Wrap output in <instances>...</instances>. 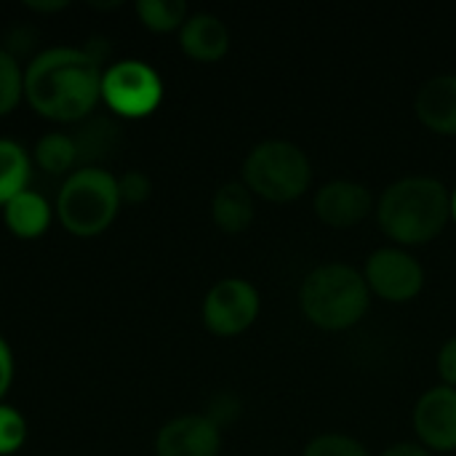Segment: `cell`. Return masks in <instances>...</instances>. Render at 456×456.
Here are the masks:
<instances>
[{
	"label": "cell",
	"instance_id": "6da1fadb",
	"mask_svg": "<svg viewBox=\"0 0 456 456\" xmlns=\"http://www.w3.org/2000/svg\"><path fill=\"white\" fill-rule=\"evenodd\" d=\"M102 75L104 67L83 48H45L24 67V99L45 120L77 123L102 102Z\"/></svg>",
	"mask_w": 456,
	"mask_h": 456
},
{
	"label": "cell",
	"instance_id": "7a4b0ae2",
	"mask_svg": "<svg viewBox=\"0 0 456 456\" xmlns=\"http://www.w3.org/2000/svg\"><path fill=\"white\" fill-rule=\"evenodd\" d=\"M382 230L403 243L419 246L441 235L452 216V195L433 176H406L393 182L377 206Z\"/></svg>",
	"mask_w": 456,
	"mask_h": 456
},
{
	"label": "cell",
	"instance_id": "3957f363",
	"mask_svg": "<svg viewBox=\"0 0 456 456\" xmlns=\"http://www.w3.org/2000/svg\"><path fill=\"white\" fill-rule=\"evenodd\" d=\"M369 283L347 265L315 267L299 291L302 310L310 323L326 331H345L355 326L369 310Z\"/></svg>",
	"mask_w": 456,
	"mask_h": 456
},
{
	"label": "cell",
	"instance_id": "277c9868",
	"mask_svg": "<svg viewBox=\"0 0 456 456\" xmlns=\"http://www.w3.org/2000/svg\"><path fill=\"white\" fill-rule=\"evenodd\" d=\"M118 179L104 168H77L59 190L56 216L61 227L75 238L102 235L120 211Z\"/></svg>",
	"mask_w": 456,
	"mask_h": 456
},
{
	"label": "cell",
	"instance_id": "5b68a950",
	"mask_svg": "<svg viewBox=\"0 0 456 456\" xmlns=\"http://www.w3.org/2000/svg\"><path fill=\"white\" fill-rule=\"evenodd\" d=\"M313 166L294 142L267 139L243 160V184L273 203H289L307 192Z\"/></svg>",
	"mask_w": 456,
	"mask_h": 456
},
{
	"label": "cell",
	"instance_id": "8992f818",
	"mask_svg": "<svg viewBox=\"0 0 456 456\" xmlns=\"http://www.w3.org/2000/svg\"><path fill=\"white\" fill-rule=\"evenodd\" d=\"M102 102L120 118H147L163 102V80L147 61H115L102 75Z\"/></svg>",
	"mask_w": 456,
	"mask_h": 456
},
{
	"label": "cell",
	"instance_id": "52a82bcc",
	"mask_svg": "<svg viewBox=\"0 0 456 456\" xmlns=\"http://www.w3.org/2000/svg\"><path fill=\"white\" fill-rule=\"evenodd\" d=\"M259 315V294L243 278L219 281L203 299V323L216 337L243 334Z\"/></svg>",
	"mask_w": 456,
	"mask_h": 456
},
{
	"label": "cell",
	"instance_id": "ba28073f",
	"mask_svg": "<svg viewBox=\"0 0 456 456\" xmlns=\"http://www.w3.org/2000/svg\"><path fill=\"white\" fill-rule=\"evenodd\" d=\"M369 291L387 302H409L425 286L422 265L401 248H379L369 256L363 273Z\"/></svg>",
	"mask_w": 456,
	"mask_h": 456
},
{
	"label": "cell",
	"instance_id": "9c48e42d",
	"mask_svg": "<svg viewBox=\"0 0 456 456\" xmlns=\"http://www.w3.org/2000/svg\"><path fill=\"white\" fill-rule=\"evenodd\" d=\"M222 430L206 414H184L166 422L155 438L158 456H219Z\"/></svg>",
	"mask_w": 456,
	"mask_h": 456
},
{
	"label": "cell",
	"instance_id": "30bf717a",
	"mask_svg": "<svg viewBox=\"0 0 456 456\" xmlns=\"http://www.w3.org/2000/svg\"><path fill=\"white\" fill-rule=\"evenodd\" d=\"M417 436L428 449L454 452L456 449V390L433 387L428 390L414 409Z\"/></svg>",
	"mask_w": 456,
	"mask_h": 456
},
{
	"label": "cell",
	"instance_id": "8fae6325",
	"mask_svg": "<svg viewBox=\"0 0 456 456\" xmlns=\"http://www.w3.org/2000/svg\"><path fill=\"white\" fill-rule=\"evenodd\" d=\"M371 206H374L371 192L363 184L350 182V179L329 182L315 195V214L321 216V222L331 227H353L363 222Z\"/></svg>",
	"mask_w": 456,
	"mask_h": 456
},
{
	"label": "cell",
	"instance_id": "7c38bea8",
	"mask_svg": "<svg viewBox=\"0 0 456 456\" xmlns=\"http://www.w3.org/2000/svg\"><path fill=\"white\" fill-rule=\"evenodd\" d=\"M182 51L195 61H219L230 48V32L214 13H192L179 29Z\"/></svg>",
	"mask_w": 456,
	"mask_h": 456
},
{
	"label": "cell",
	"instance_id": "4fadbf2b",
	"mask_svg": "<svg viewBox=\"0 0 456 456\" xmlns=\"http://www.w3.org/2000/svg\"><path fill=\"white\" fill-rule=\"evenodd\" d=\"M414 110L436 134H456V75L428 80L417 94Z\"/></svg>",
	"mask_w": 456,
	"mask_h": 456
},
{
	"label": "cell",
	"instance_id": "5bb4252c",
	"mask_svg": "<svg viewBox=\"0 0 456 456\" xmlns=\"http://www.w3.org/2000/svg\"><path fill=\"white\" fill-rule=\"evenodd\" d=\"M51 203L35 192V190H24L21 195H16L13 200H8L3 206V219L5 227L11 230V235L21 238V240H35L40 238L48 224H51Z\"/></svg>",
	"mask_w": 456,
	"mask_h": 456
},
{
	"label": "cell",
	"instance_id": "9a60e30c",
	"mask_svg": "<svg viewBox=\"0 0 456 456\" xmlns=\"http://www.w3.org/2000/svg\"><path fill=\"white\" fill-rule=\"evenodd\" d=\"M72 139L77 147V168H102L99 163H104L115 152L120 131L110 118L99 115V118H88L72 134Z\"/></svg>",
	"mask_w": 456,
	"mask_h": 456
},
{
	"label": "cell",
	"instance_id": "2e32d148",
	"mask_svg": "<svg viewBox=\"0 0 456 456\" xmlns=\"http://www.w3.org/2000/svg\"><path fill=\"white\" fill-rule=\"evenodd\" d=\"M211 216L214 224L227 232V235H238L243 232L251 219H254V198L251 190L240 182H227L216 190L214 200H211Z\"/></svg>",
	"mask_w": 456,
	"mask_h": 456
},
{
	"label": "cell",
	"instance_id": "e0dca14e",
	"mask_svg": "<svg viewBox=\"0 0 456 456\" xmlns=\"http://www.w3.org/2000/svg\"><path fill=\"white\" fill-rule=\"evenodd\" d=\"M32 160L27 150L13 139H0V206L29 190Z\"/></svg>",
	"mask_w": 456,
	"mask_h": 456
},
{
	"label": "cell",
	"instance_id": "ac0fdd59",
	"mask_svg": "<svg viewBox=\"0 0 456 456\" xmlns=\"http://www.w3.org/2000/svg\"><path fill=\"white\" fill-rule=\"evenodd\" d=\"M35 163L51 174V176H69L72 171H77V147L72 134H61V131H48L35 142Z\"/></svg>",
	"mask_w": 456,
	"mask_h": 456
},
{
	"label": "cell",
	"instance_id": "d6986e66",
	"mask_svg": "<svg viewBox=\"0 0 456 456\" xmlns=\"http://www.w3.org/2000/svg\"><path fill=\"white\" fill-rule=\"evenodd\" d=\"M136 16L152 32L182 29V24L187 21V3L184 0H139Z\"/></svg>",
	"mask_w": 456,
	"mask_h": 456
},
{
	"label": "cell",
	"instance_id": "ffe728a7",
	"mask_svg": "<svg viewBox=\"0 0 456 456\" xmlns=\"http://www.w3.org/2000/svg\"><path fill=\"white\" fill-rule=\"evenodd\" d=\"M24 99V69L16 56L0 48V118L13 112Z\"/></svg>",
	"mask_w": 456,
	"mask_h": 456
},
{
	"label": "cell",
	"instance_id": "44dd1931",
	"mask_svg": "<svg viewBox=\"0 0 456 456\" xmlns=\"http://www.w3.org/2000/svg\"><path fill=\"white\" fill-rule=\"evenodd\" d=\"M27 441V422L13 409L0 403V456L16 454Z\"/></svg>",
	"mask_w": 456,
	"mask_h": 456
},
{
	"label": "cell",
	"instance_id": "7402d4cb",
	"mask_svg": "<svg viewBox=\"0 0 456 456\" xmlns=\"http://www.w3.org/2000/svg\"><path fill=\"white\" fill-rule=\"evenodd\" d=\"M302 456H369L363 444L347 436H321L307 444Z\"/></svg>",
	"mask_w": 456,
	"mask_h": 456
},
{
	"label": "cell",
	"instance_id": "603a6c76",
	"mask_svg": "<svg viewBox=\"0 0 456 456\" xmlns=\"http://www.w3.org/2000/svg\"><path fill=\"white\" fill-rule=\"evenodd\" d=\"M118 179V192H120V200L123 203H144L152 192V182L144 171H126L123 176H115Z\"/></svg>",
	"mask_w": 456,
	"mask_h": 456
},
{
	"label": "cell",
	"instance_id": "cb8c5ba5",
	"mask_svg": "<svg viewBox=\"0 0 456 456\" xmlns=\"http://www.w3.org/2000/svg\"><path fill=\"white\" fill-rule=\"evenodd\" d=\"M238 414H240V401L235 398V395H230V393H222V395H216L211 403H208V411H206V417L222 430L224 425H230L232 419H238Z\"/></svg>",
	"mask_w": 456,
	"mask_h": 456
},
{
	"label": "cell",
	"instance_id": "d4e9b609",
	"mask_svg": "<svg viewBox=\"0 0 456 456\" xmlns=\"http://www.w3.org/2000/svg\"><path fill=\"white\" fill-rule=\"evenodd\" d=\"M438 371H441L446 387H454L456 390V337L441 347V353H438Z\"/></svg>",
	"mask_w": 456,
	"mask_h": 456
},
{
	"label": "cell",
	"instance_id": "484cf974",
	"mask_svg": "<svg viewBox=\"0 0 456 456\" xmlns=\"http://www.w3.org/2000/svg\"><path fill=\"white\" fill-rule=\"evenodd\" d=\"M32 45H35V32H32V29H27V27H19V29H13V32L8 35V45H5V51H8L11 56L21 59L24 53H29V51H32Z\"/></svg>",
	"mask_w": 456,
	"mask_h": 456
},
{
	"label": "cell",
	"instance_id": "4316f807",
	"mask_svg": "<svg viewBox=\"0 0 456 456\" xmlns=\"http://www.w3.org/2000/svg\"><path fill=\"white\" fill-rule=\"evenodd\" d=\"M11 382H13V353H11L8 342L0 337V403L5 398Z\"/></svg>",
	"mask_w": 456,
	"mask_h": 456
},
{
	"label": "cell",
	"instance_id": "83f0119b",
	"mask_svg": "<svg viewBox=\"0 0 456 456\" xmlns=\"http://www.w3.org/2000/svg\"><path fill=\"white\" fill-rule=\"evenodd\" d=\"M382 456H430V452L422 449V446H417V444H395V446H390Z\"/></svg>",
	"mask_w": 456,
	"mask_h": 456
},
{
	"label": "cell",
	"instance_id": "f1b7e54d",
	"mask_svg": "<svg viewBox=\"0 0 456 456\" xmlns=\"http://www.w3.org/2000/svg\"><path fill=\"white\" fill-rule=\"evenodd\" d=\"M27 8L35 11V13H53V11H64L67 3L64 0H56V3H27Z\"/></svg>",
	"mask_w": 456,
	"mask_h": 456
},
{
	"label": "cell",
	"instance_id": "f546056e",
	"mask_svg": "<svg viewBox=\"0 0 456 456\" xmlns=\"http://www.w3.org/2000/svg\"><path fill=\"white\" fill-rule=\"evenodd\" d=\"M452 216H454V219H456V192H454V195H452Z\"/></svg>",
	"mask_w": 456,
	"mask_h": 456
}]
</instances>
